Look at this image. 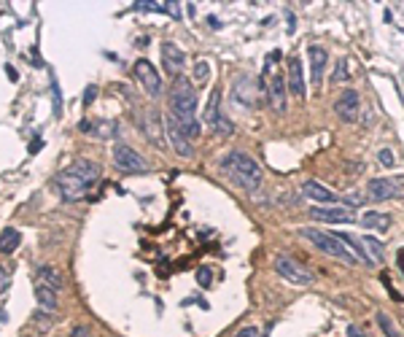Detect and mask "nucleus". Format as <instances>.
I'll return each mask as SVG.
<instances>
[{
	"label": "nucleus",
	"mask_w": 404,
	"mask_h": 337,
	"mask_svg": "<svg viewBox=\"0 0 404 337\" xmlns=\"http://www.w3.org/2000/svg\"><path fill=\"white\" fill-rule=\"evenodd\" d=\"M100 165L92 162V160H76L70 162L65 170H59V175L54 178L57 183V191L62 200L68 202H76L81 200V197L89 194V189L97 183V178H100Z\"/></svg>",
	"instance_id": "1"
},
{
	"label": "nucleus",
	"mask_w": 404,
	"mask_h": 337,
	"mask_svg": "<svg viewBox=\"0 0 404 337\" xmlns=\"http://www.w3.org/2000/svg\"><path fill=\"white\" fill-rule=\"evenodd\" d=\"M170 116L186 130L189 138L200 135V124H197V92L189 84L186 76H178L170 89Z\"/></svg>",
	"instance_id": "2"
},
{
	"label": "nucleus",
	"mask_w": 404,
	"mask_h": 337,
	"mask_svg": "<svg viewBox=\"0 0 404 337\" xmlns=\"http://www.w3.org/2000/svg\"><path fill=\"white\" fill-rule=\"evenodd\" d=\"M221 173L235 186H240L246 191H256L262 186V165L254 157H248L246 151H229L221 160Z\"/></svg>",
	"instance_id": "3"
},
{
	"label": "nucleus",
	"mask_w": 404,
	"mask_h": 337,
	"mask_svg": "<svg viewBox=\"0 0 404 337\" xmlns=\"http://www.w3.org/2000/svg\"><path fill=\"white\" fill-rule=\"evenodd\" d=\"M299 235L304 237V240L313 243V246L321 251V254L332 256V259H340L342 264H356V262H359V259H356V256L345 248V243H342L334 232H326V229H318V227H302Z\"/></svg>",
	"instance_id": "4"
},
{
	"label": "nucleus",
	"mask_w": 404,
	"mask_h": 337,
	"mask_svg": "<svg viewBox=\"0 0 404 337\" xmlns=\"http://www.w3.org/2000/svg\"><path fill=\"white\" fill-rule=\"evenodd\" d=\"M275 273L280 275V278H286L288 283H296V286H310V283L315 281V275L310 273L302 262L291 259V256H286V254L275 256Z\"/></svg>",
	"instance_id": "5"
},
{
	"label": "nucleus",
	"mask_w": 404,
	"mask_h": 337,
	"mask_svg": "<svg viewBox=\"0 0 404 337\" xmlns=\"http://www.w3.org/2000/svg\"><path fill=\"white\" fill-rule=\"evenodd\" d=\"M367 194L369 200L383 202V200H394V197L404 194V175H394V178H372L367 183Z\"/></svg>",
	"instance_id": "6"
},
{
	"label": "nucleus",
	"mask_w": 404,
	"mask_h": 337,
	"mask_svg": "<svg viewBox=\"0 0 404 337\" xmlns=\"http://www.w3.org/2000/svg\"><path fill=\"white\" fill-rule=\"evenodd\" d=\"M232 95L237 97V103L246 105V108H256L262 100V84L256 81L254 76H237L232 81Z\"/></svg>",
	"instance_id": "7"
},
{
	"label": "nucleus",
	"mask_w": 404,
	"mask_h": 337,
	"mask_svg": "<svg viewBox=\"0 0 404 337\" xmlns=\"http://www.w3.org/2000/svg\"><path fill=\"white\" fill-rule=\"evenodd\" d=\"M114 165L122 173H145L148 170L145 160L132 146H127V143H116L114 146Z\"/></svg>",
	"instance_id": "8"
},
{
	"label": "nucleus",
	"mask_w": 404,
	"mask_h": 337,
	"mask_svg": "<svg viewBox=\"0 0 404 337\" xmlns=\"http://www.w3.org/2000/svg\"><path fill=\"white\" fill-rule=\"evenodd\" d=\"M78 132L95 138V141H114L119 135V124L114 119H81L78 122Z\"/></svg>",
	"instance_id": "9"
},
{
	"label": "nucleus",
	"mask_w": 404,
	"mask_h": 337,
	"mask_svg": "<svg viewBox=\"0 0 404 337\" xmlns=\"http://www.w3.org/2000/svg\"><path fill=\"white\" fill-rule=\"evenodd\" d=\"M310 216L315 221H323V224H350L356 221L353 210L348 205H315L310 208Z\"/></svg>",
	"instance_id": "10"
},
{
	"label": "nucleus",
	"mask_w": 404,
	"mask_h": 337,
	"mask_svg": "<svg viewBox=\"0 0 404 337\" xmlns=\"http://www.w3.org/2000/svg\"><path fill=\"white\" fill-rule=\"evenodd\" d=\"M135 78L140 81V87L145 89V95L156 97L162 92V76L156 73V68L148 62V59H137L135 62Z\"/></svg>",
	"instance_id": "11"
},
{
	"label": "nucleus",
	"mask_w": 404,
	"mask_h": 337,
	"mask_svg": "<svg viewBox=\"0 0 404 337\" xmlns=\"http://www.w3.org/2000/svg\"><path fill=\"white\" fill-rule=\"evenodd\" d=\"M164 130H167V141H170V146L175 149V154L178 157H191V146H189L186 130H183L170 114L164 116Z\"/></svg>",
	"instance_id": "12"
},
{
	"label": "nucleus",
	"mask_w": 404,
	"mask_h": 337,
	"mask_svg": "<svg viewBox=\"0 0 404 337\" xmlns=\"http://www.w3.org/2000/svg\"><path fill=\"white\" fill-rule=\"evenodd\" d=\"M162 62H164V70L173 78H178V76H183V68H186V54L173 41H164L162 43Z\"/></svg>",
	"instance_id": "13"
},
{
	"label": "nucleus",
	"mask_w": 404,
	"mask_h": 337,
	"mask_svg": "<svg viewBox=\"0 0 404 337\" xmlns=\"http://www.w3.org/2000/svg\"><path fill=\"white\" fill-rule=\"evenodd\" d=\"M334 114L342 119V122L353 124L356 119H359V95H356L353 89H345L340 97H337L334 103Z\"/></svg>",
	"instance_id": "14"
},
{
	"label": "nucleus",
	"mask_w": 404,
	"mask_h": 337,
	"mask_svg": "<svg viewBox=\"0 0 404 337\" xmlns=\"http://www.w3.org/2000/svg\"><path fill=\"white\" fill-rule=\"evenodd\" d=\"M286 87L294 97H304L307 87H304V70H302V59L291 57L288 59V76H286Z\"/></svg>",
	"instance_id": "15"
},
{
	"label": "nucleus",
	"mask_w": 404,
	"mask_h": 337,
	"mask_svg": "<svg viewBox=\"0 0 404 337\" xmlns=\"http://www.w3.org/2000/svg\"><path fill=\"white\" fill-rule=\"evenodd\" d=\"M286 76H280V73H275V76H269V105L277 111V114H283L286 111Z\"/></svg>",
	"instance_id": "16"
},
{
	"label": "nucleus",
	"mask_w": 404,
	"mask_h": 337,
	"mask_svg": "<svg viewBox=\"0 0 404 337\" xmlns=\"http://www.w3.org/2000/svg\"><path fill=\"white\" fill-rule=\"evenodd\" d=\"M307 57H310V78H313V84L318 87L321 78H323V68H326V62H329V54L321 49V46H310Z\"/></svg>",
	"instance_id": "17"
},
{
	"label": "nucleus",
	"mask_w": 404,
	"mask_h": 337,
	"mask_svg": "<svg viewBox=\"0 0 404 337\" xmlns=\"http://www.w3.org/2000/svg\"><path fill=\"white\" fill-rule=\"evenodd\" d=\"M302 191H304V197L321 202V205H323V202H340V194H334L332 189H326L323 183H318V181H304Z\"/></svg>",
	"instance_id": "18"
},
{
	"label": "nucleus",
	"mask_w": 404,
	"mask_h": 337,
	"mask_svg": "<svg viewBox=\"0 0 404 337\" xmlns=\"http://www.w3.org/2000/svg\"><path fill=\"white\" fill-rule=\"evenodd\" d=\"M35 302H38V308L46 310V313H54L57 302H59V292L51 289V286H46V283H38L35 286Z\"/></svg>",
	"instance_id": "19"
},
{
	"label": "nucleus",
	"mask_w": 404,
	"mask_h": 337,
	"mask_svg": "<svg viewBox=\"0 0 404 337\" xmlns=\"http://www.w3.org/2000/svg\"><path fill=\"white\" fill-rule=\"evenodd\" d=\"M221 114H224V111H221V89L216 87V89H213V95H210V100H208V105H205L202 122L208 124L210 130H213V127H216V122L221 119Z\"/></svg>",
	"instance_id": "20"
},
{
	"label": "nucleus",
	"mask_w": 404,
	"mask_h": 337,
	"mask_svg": "<svg viewBox=\"0 0 404 337\" xmlns=\"http://www.w3.org/2000/svg\"><path fill=\"white\" fill-rule=\"evenodd\" d=\"M143 119H145V122H140L143 132L151 138V143H154V146H162V135H159V114H156L154 108H148L143 114Z\"/></svg>",
	"instance_id": "21"
},
{
	"label": "nucleus",
	"mask_w": 404,
	"mask_h": 337,
	"mask_svg": "<svg viewBox=\"0 0 404 337\" xmlns=\"http://www.w3.org/2000/svg\"><path fill=\"white\" fill-rule=\"evenodd\" d=\"M38 283H46V286H51V289H62L65 286V278H62V273L54 267V264H43V267H38Z\"/></svg>",
	"instance_id": "22"
},
{
	"label": "nucleus",
	"mask_w": 404,
	"mask_h": 337,
	"mask_svg": "<svg viewBox=\"0 0 404 337\" xmlns=\"http://www.w3.org/2000/svg\"><path fill=\"white\" fill-rule=\"evenodd\" d=\"M361 227H369V229H380V232H386L391 227V216L388 213H380V210H367V213L361 216Z\"/></svg>",
	"instance_id": "23"
},
{
	"label": "nucleus",
	"mask_w": 404,
	"mask_h": 337,
	"mask_svg": "<svg viewBox=\"0 0 404 337\" xmlns=\"http://www.w3.org/2000/svg\"><path fill=\"white\" fill-rule=\"evenodd\" d=\"M22 243V235L16 232V227H5L0 232V254H14Z\"/></svg>",
	"instance_id": "24"
},
{
	"label": "nucleus",
	"mask_w": 404,
	"mask_h": 337,
	"mask_svg": "<svg viewBox=\"0 0 404 337\" xmlns=\"http://www.w3.org/2000/svg\"><path fill=\"white\" fill-rule=\"evenodd\" d=\"M375 321H377V327L383 329V335H386V337H404L399 332V327L394 324V319H391L388 313H383V310H377V313H375Z\"/></svg>",
	"instance_id": "25"
},
{
	"label": "nucleus",
	"mask_w": 404,
	"mask_h": 337,
	"mask_svg": "<svg viewBox=\"0 0 404 337\" xmlns=\"http://www.w3.org/2000/svg\"><path fill=\"white\" fill-rule=\"evenodd\" d=\"M361 243H364V248H367L369 259H372L375 264H380L383 262V243L377 240V237H372V235H364Z\"/></svg>",
	"instance_id": "26"
},
{
	"label": "nucleus",
	"mask_w": 404,
	"mask_h": 337,
	"mask_svg": "<svg viewBox=\"0 0 404 337\" xmlns=\"http://www.w3.org/2000/svg\"><path fill=\"white\" fill-rule=\"evenodd\" d=\"M191 76H194V84H205L210 76V62H205V59H197L194 62V70H191Z\"/></svg>",
	"instance_id": "27"
},
{
	"label": "nucleus",
	"mask_w": 404,
	"mask_h": 337,
	"mask_svg": "<svg viewBox=\"0 0 404 337\" xmlns=\"http://www.w3.org/2000/svg\"><path fill=\"white\" fill-rule=\"evenodd\" d=\"M345 78H348V59H345V57H342V59H340V62H337V65H334V73H332V81L337 84V81H345Z\"/></svg>",
	"instance_id": "28"
},
{
	"label": "nucleus",
	"mask_w": 404,
	"mask_h": 337,
	"mask_svg": "<svg viewBox=\"0 0 404 337\" xmlns=\"http://www.w3.org/2000/svg\"><path fill=\"white\" fill-rule=\"evenodd\" d=\"M197 283H200L202 289H208L210 283H213V273H210V267H197Z\"/></svg>",
	"instance_id": "29"
},
{
	"label": "nucleus",
	"mask_w": 404,
	"mask_h": 337,
	"mask_svg": "<svg viewBox=\"0 0 404 337\" xmlns=\"http://www.w3.org/2000/svg\"><path fill=\"white\" fill-rule=\"evenodd\" d=\"M377 162H380L383 168H394V165H396L394 151H391V149H380V151H377Z\"/></svg>",
	"instance_id": "30"
},
{
	"label": "nucleus",
	"mask_w": 404,
	"mask_h": 337,
	"mask_svg": "<svg viewBox=\"0 0 404 337\" xmlns=\"http://www.w3.org/2000/svg\"><path fill=\"white\" fill-rule=\"evenodd\" d=\"M8 286H11V273L8 267H0V294L8 292Z\"/></svg>",
	"instance_id": "31"
},
{
	"label": "nucleus",
	"mask_w": 404,
	"mask_h": 337,
	"mask_svg": "<svg viewBox=\"0 0 404 337\" xmlns=\"http://www.w3.org/2000/svg\"><path fill=\"white\" fill-rule=\"evenodd\" d=\"M380 278H383V283H386V289H388V294H391V300H394V302H402V294H399V292H396V289H394V286H391V278H388V273H383V275H380Z\"/></svg>",
	"instance_id": "32"
},
{
	"label": "nucleus",
	"mask_w": 404,
	"mask_h": 337,
	"mask_svg": "<svg viewBox=\"0 0 404 337\" xmlns=\"http://www.w3.org/2000/svg\"><path fill=\"white\" fill-rule=\"evenodd\" d=\"M235 337H262V332H259V327H243Z\"/></svg>",
	"instance_id": "33"
},
{
	"label": "nucleus",
	"mask_w": 404,
	"mask_h": 337,
	"mask_svg": "<svg viewBox=\"0 0 404 337\" xmlns=\"http://www.w3.org/2000/svg\"><path fill=\"white\" fill-rule=\"evenodd\" d=\"M95 97H97V87H95V84H89L87 92H84V103L92 105V103H95Z\"/></svg>",
	"instance_id": "34"
},
{
	"label": "nucleus",
	"mask_w": 404,
	"mask_h": 337,
	"mask_svg": "<svg viewBox=\"0 0 404 337\" xmlns=\"http://www.w3.org/2000/svg\"><path fill=\"white\" fill-rule=\"evenodd\" d=\"M70 337H92V329L89 327H76L70 332Z\"/></svg>",
	"instance_id": "35"
},
{
	"label": "nucleus",
	"mask_w": 404,
	"mask_h": 337,
	"mask_svg": "<svg viewBox=\"0 0 404 337\" xmlns=\"http://www.w3.org/2000/svg\"><path fill=\"white\" fill-rule=\"evenodd\" d=\"M348 337H367V335H364V329H361V327L350 324V327H348Z\"/></svg>",
	"instance_id": "36"
},
{
	"label": "nucleus",
	"mask_w": 404,
	"mask_h": 337,
	"mask_svg": "<svg viewBox=\"0 0 404 337\" xmlns=\"http://www.w3.org/2000/svg\"><path fill=\"white\" fill-rule=\"evenodd\" d=\"M167 8H170V16H173V19H181V5H178V3H173V0H170Z\"/></svg>",
	"instance_id": "37"
},
{
	"label": "nucleus",
	"mask_w": 404,
	"mask_h": 337,
	"mask_svg": "<svg viewBox=\"0 0 404 337\" xmlns=\"http://www.w3.org/2000/svg\"><path fill=\"white\" fill-rule=\"evenodd\" d=\"M286 22H288V35H291V32L296 30V19H294V14H291V11H286Z\"/></svg>",
	"instance_id": "38"
},
{
	"label": "nucleus",
	"mask_w": 404,
	"mask_h": 337,
	"mask_svg": "<svg viewBox=\"0 0 404 337\" xmlns=\"http://www.w3.org/2000/svg\"><path fill=\"white\" fill-rule=\"evenodd\" d=\"M396 262H399V270L404 273V248H399V254H396Z\"/></svg>",
	"instance_id": "39"
},
{
	"label": "nucleus",
	"mask_w": 404,
	"mask_h": 337,
	"mask_svg": "<svg viewBox=\"0 0 404 337\" xmlns=\"http://www.w3.org/2000/svg\"><path fill=\"white\" fill-rule=\"evenodd\" d=\"M5 73H8V78H11V81H16V78H19V76H16V70L11 68V65H5Z\"/></svg>",
	"instance_id": "40"
},
{
	"label": "nucleus",
	"mask_w": 404,
	"mask_h": 337,
	"mask_svg": "<svg viewBox=\"0 0 404 337\" xmlns=\"http://www.w3.org/2000/svg\"><path fill=\"white\" fill-rule=\"evenodd\" d=\"M38 149H43V141H38V143H30V154H35Z\"/></svg>",
	"instance_id": "41"
},
{
	"label": "nucleus",
	"mask_w": 404,
	"mask_h": 337,
	"mask_svg": "<svg viewBox=\"0 0 404 337\" xmlns=\"http://www.w3.org/2000/svg\"><path fill=\"white\" fill-rule=\"evenodd\" d=\"M208 24H213V27H221V22H218L216 16H208Z\"/></svg>",
	"instance_id": "42"
}]
</instances>
